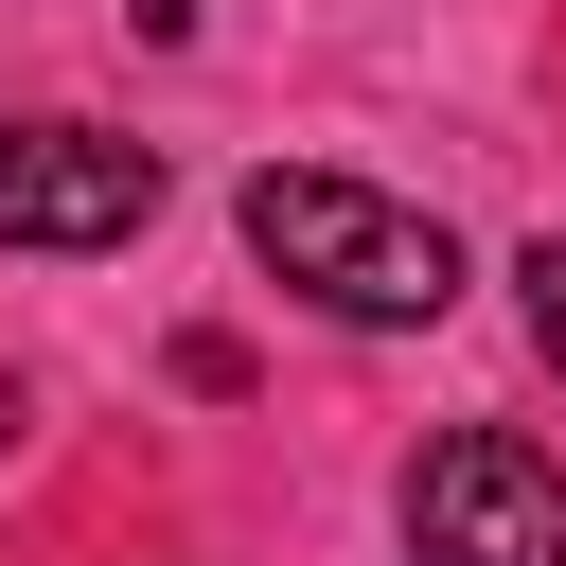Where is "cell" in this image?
Masks as SVG:
<instances>
[{"mask_svg":"<svg viewBox=\"0 0 566 566\" xmlns=\"http://www.w3.org/2000/svg\"><path fill=\"white\" fill-rule=\"evenodd\" d=\"M248 265H283V301H318L354 336H424L460 301V230L442 212H407L371 177H283V159L248 177Z\"/></svg>","mask_w":566,"mask_h":566,"instance_id":"6da1fadb","label":"cell"},{"mask_svg":"<svg viewBox=\"0 0 566 566\" xmlns=\"http://www.w3.org/2000/svg\"><path fill=\"white\" fill-rule=\"evenodd\" d=\"M124 18H142V35H195V18H212V0H124Z\"/></svg>","mask_w":566,"mask_h":566,"instance_id":"5b68a950","label":"cell"},{"mask_svg":"<svg viewBox=\"0 0 566 566\" xmlns=\"http://www.w3.org/2000/svg\"><path fill=\"white\" fill-rule=\"evenodd\" d=\"M513 283H531V354H548V371H566V230H548V248H531V265H513Z\"/></svg>","mask_w":566,"mask_h":566,"instance_id":"277c9868","label":"cell"},{"mask_svg":"<svg viewBox=\"0 0 566 566\" xmlns=\"http://www.w3.org/2000/svg\"><path fill=\"white\" fill-rule=\"evenodd\" d=\"M159 212V142L106 124H0V248H124Z\"/></svg>","mask_w":566,"mask_h":566,"instance_id":"3957f363","label":"cell"},{"mask_svg":"<svg viewBox=\"0 0 566 566\" xmlns=\"http://www.w3.org/2000/svg\"><path fill=\"white\" fill-rule=\"evenodd\" d=\"M407 566H566V460L513 424H442L407 460Z\"/></svg>","mask_w":566,"mask_h":566,"instance_id":"7a4b0ae2","label":"cell"}]
</instances>
